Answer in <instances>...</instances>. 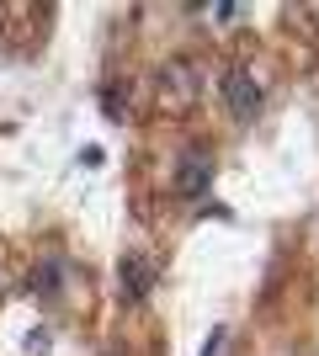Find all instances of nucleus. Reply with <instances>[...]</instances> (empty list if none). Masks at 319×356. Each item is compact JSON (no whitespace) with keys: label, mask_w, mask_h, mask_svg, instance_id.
Masks as SVG:
<instances>
[{"label":"nucleus","mask_w":319,"mask_h":356,"mask_svg":"<svg viewBox=\"0 0 319 356\" xmlns=\"http://www.w3.org/2000/svg\"><path fill=\"white\" fill-rule=\"evenodd\" d=\"M208 186H213V149L186 144L176 154V170H170V192L181 197V202H197V197H208Z\"/></svg>","instance_id":"1"},{"label":"nucleus","mask_w":319,"mask_h":356,"mask_svg":"<svg viewBox=\"0 0 319 356\" xmlns=\"http://www.w3.org/2000/svg\"><path fill=\"white\" fill-rule=\"evenodd\" d=\"M224 106H229L234 122H256L261 118V86H256V74L245 70V64L224 70Z\"/></svg>","instance_id":"2"},{"label":"nucleus","mask_w":319,"mask_h":356,"mask_svg":"<svg viewBox=\"0 0 319 356\" xmlns=\"http://www.w3.org/2000/svg\"><path fill=\"white\" fill-rule=\"evenodd\" d=\"M154 277H160L154 261H149V255H138V250H128L117 261V293L128 298V303H144V298L154 293Z\"/></svg>","instance_id":"3"},{"label":"nucleus","mask_w":319,"mask_h":356,"mask_svg":"<svg viewBox=\"0 0 319 356\" xmlns=\"http://www.w3.org/2000/svg\"><path fill=\"white\" fill-rule=\"evenodd\" d=\"M64 255H48V261H38V266H32V293L43 298V303H54V298L64 293Z\"/></svg>","instance_id":"4"},{"label":"nucleus","mask_w":319,"mask_h":356,"mask_svg":"<svg viewBox=\"0 0 319 356\" xmlns=\"http://www.w3.org/2000/svg\"><path fill=\"white\" fill-rule=\"evenodd\" d=\"M165 86L176 90V102H197V90H202V74H192V64H170L165 70Z\"/></svg>","instance_id":"5"},{"label":"nucleus","mask_w":319,"mask_h":356,"mask_svg":"<svg viewBox=\"0 0 319 356\" xmlns=\"http://www.w3.org/2000/svg\"><path fill=\"white\" fill-rule=\"evenodd\" d=\"M224 346H229V325H218L208 335V346H202V356H224Z\"/></svg>","instance_id":"6"}]
</instances>
